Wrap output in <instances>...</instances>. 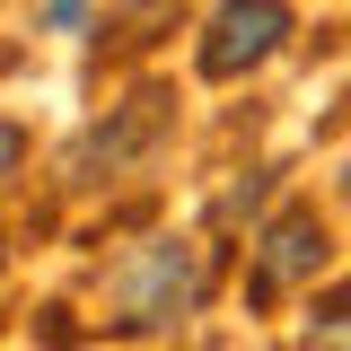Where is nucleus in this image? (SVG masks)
<instances>
[{
	"label": "nucleus",
	"mask_w": 351,
	"mask_h": 351,
	"mask_svg": "<svg viewBox=\"0 0 351 351\" xmlns=\"http://www.w3.org/2000/svg\"><path fill=\"white\" fill-rule=\"evenodd\" d=\"M0 263H9V246H0Z\"/></svg>",
	"instance_id": "0eeeda50"
},
{
	"label": "nucleus",
	"mask_w": 351,
	"mask_h": 351,
	"mask_svg": "<svg viewBox=\"0 0 351 351\" xmlns=\"http://www.w3.org/2000/svg\"><path fill=\"white\" fill-rule=\"evenodd\" d=\"M193 299H202V246H184V237H149L141 255L114 263V325L123 334H158Z\"/></svg>",
	"instance_id": "f257e3e1"
},
{
	"label": "nucleus",
	"mask_w": 351,
	"mask_h": 351,
	"mask_svg": "<svg viewBox=\"0 0 351 351\" xmlns=\"http://www.w3.org/2000/svg\"><path fill=\"white\" fill-rule=\"evenodd\" d=\"M158 132H167V97H158V88H141V97H132V106H123V114H114L106 132H88L80 149H71V184H97V176H123L132 158H141V149L158 141Z\"/></svg>",
	"instance_id": "20e7f679"
},
{
	"label": "nucleus",
	"mask_w": 351,
	"mask_h": 351,
	"mask_svg": "<svg viewBox=\"0 0 351 351\" xmlns=\"http://www.w3.org/2000/svg\"><path fill=\"white\" fill-rule=\"evenodd\" d=\"M307 351H351V290H334V299H316V316H307Z\"/></svg>",
	"instance_id": "39448f33"
},
{
	"label": "nucleus",
	"mask_w": 351,
	"mask_h": 351,
	"mask_svg": "<svg viewBox=\"0 0 351 351\" xmlns=\"http://www.w3.org/2000/svg\"><path fill=\"white\" fill-rule=\"evenodd\" d=\"M290 36V0H219L202 27V80H246Z\"/></svg>",
	"instance_id": "f03ea898"
},
{
	"label": "nucleus",
	"mask_w": 351,
	"mask_h": 351,
	"mask_svg": "<svg viewBox=\"0 0 351 351\" xmlns=\"http://www.w3.org/2000/svg\"><path fill=\"white\" fill-rule=\"evenodd\" d=\"M18 158H27V132H18V123H0V176L18 167Z\"/></svg>",
	"instance_id": "423d86ee"
},
{
	"label": "nucleus",
	"mask_w": 351,
	"mask_h": 351,
	"mask_svg": "<svg viewBox=\"0 0 351 351\" xmlns=\"http://www.w3.org/2000/svg\"><path fill=\"white\" fill-rule=\"evenodd\" d=\"M316 263H325V219H316V211H281L272 228H263V246H255L246 299H255V307H281Z\"/></svg>",
	"instance_id": "7ed1b4c3"
}]
</instances>
